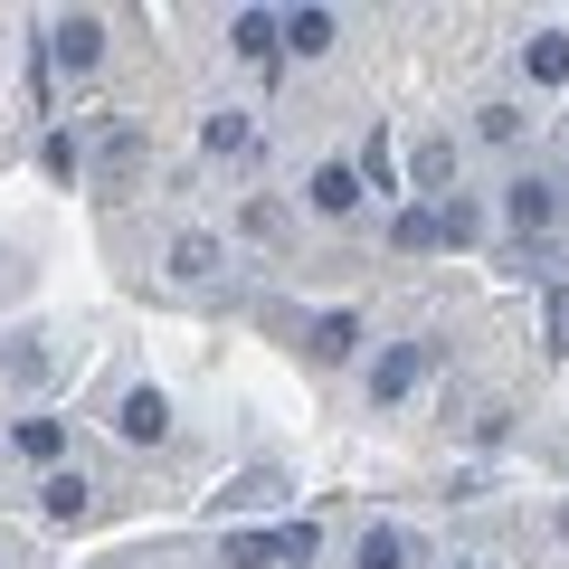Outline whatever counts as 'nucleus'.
Masks as SVG:
<instances>
[{
    "label": "nucleus",
    "instance_id": "1",
    "mask_svg": "<svg viewBox=\"0 0 569 569\" xmlns=\"http://www.w3.org/2000/svg\"><path fill=\"white\" fill-rule=\"evenodd\" d=\"M560 181H550V171H512L503 181V219L522 228V238H550V228H560Z\"/></svg>",
    "mask_w": 569,
    "mask_h": 569
},
{
    "label": "nucleus",
    "instance_id": "7",
    "mask_svg": "<svg viewBox=\"0 0 569 569\" xmlns=\"http://www.w3.org/2000/svg\"><path fill=\"white\" fill-rule=\"evenodd\" d=\"M228 48H238L247 67H276V58H284V39H276V10H238V20H228Z\"/></svg>",
    "mask_w": 569,
    "mask_h": 569
},
{
    "label": "nucleus",
    "instance_id": "6",
    "mask_svg": "<svg viewBox=\"0 0 569 569\" xmlns=\"http://www.w3.org/2000/svg\"><path fill=\"white\" fill-rule=\"evenodd\" d=\"M351 342H361V313H313V323H305V351H313L323 370H342Z\"/></svg>",
    "mask_w": 569,
    "mask_h": 569
},
{
    "label": "nucleus",
    "instance_id": "4",
    "mask_svg": "<svg viewBox=\"0 0 569 569\" xmlns=\"http://www.w3.org/2000/svg\"><path fill=\"white\" fill-rule=\"evenodd\" d=\"M418 380H427V342H389L380 361H370V399H380V408H399Z\"/></svg>",
    "mask_w": 569,
    "mask_h": 569
},
{
    "label": "nucleus",
    "instance_id": "5",
    "mask_svg": "<svg viewBox=\"0 0 569 569\" xmlns=\"http://www.w3.org/2000/svg\"><path fill=\"white\" fill-rule=\"evenodd\" d=\"M305 200H313V219H351V209H361V171L351 162H323L305 181Z\"/></svg>",
    "mask_w": 569,
    "mask_h": 569
},
{
    "label": "nucleus",
    "instance_id": "22",
    "mask_svg": "<svg viewBox=\"0 0 569 569\" xmlns=\"http://www.w3.org/2000/svg\"><path fill=\"white\" fill-rule=\"evenodd\" d=\"M39 162L58 171V181H77V162H86V152H77V133H48V142H39Z\"/></svg>",
    "mask_w": 569,
    "mask_h": 569
},
{
    "label": "nucleus",
    "instance_id": "19",
    "mask_svg": "<svg viewBox=\"0 0 569 569\" xmlns=\"http://www.w3.org/2000/svg\"><path fill=\"white\" fill-rule=\"evenodd\" d=\"M276 493H284V475H266V466H257V475H238V485H228L219 503H238V512H257V503H276Z\"/></svg>",
    "mask_w": 569,
    "mask_h": 569
},
{
    "label": "nucleus",
    "instance_id": "2",
    "mask_svg": "<svg viewBox=\"0 0 569 569\" xmlns=\"http://www.w3.org/2000/svg\"><path fill=\"white\" fill-rule=\"evenodd\" d=\"M48 67H58V77H96L104 67V20L96 10H67V20L48 29Z\"/></svg>",
    "mask_w": 569,
    "mask_h": 569
},
{
    "label": "nucleus",
    "instance_id": "3",
    "mask_svg": "<svg viewBox=\"0 0 569 569\" xmlns=\"http://www.w3.org/2000/svg\"><path fill=\"white\" fill-rule=\"evenodd\" d=\"M114 437H123V447H162V437H171V399L152 380H133L114 399Z\"/></svg>",
    "mask_w": 569,
    "mask_h": 569
},
{
    "label": "nucleus",
    "instance_id": "12",
    "mask_svg": "<svg viewBox=\"0 0 569 569\" xmlns=\"http://www.w3.org/2000/svg\"><path fill=\"white\" fill-rule=\"evenodd\" d=\"M10 447H20L29 466H58V456H67V427L58 418H20V427H10Z\"/></svg>",
    "mask_w": 569,
    "mask_h": 569
},
{
    "label": "nucleus",
    "instance_id": "21",
    "mask_svg": "<svg viewBox=\"0 0 569 569\" xmlns=\"http://www.w3.org/2000/svg\"><path fill=\"white\" fill-rule=\"evenodd\" d=\"M228 569H276V531H238L228 541Z\"/></svg>",
    "mask_w": 569,
    "mask_h": 569
},
{
    "label": "nucleus",
    "instance_id": "25",
    "mask_svg": "<svg viewBox=\"0 0 569 569\" xmlns=\"http://www.w3.org/2000/svg\"><path fill=\"white\" fill-rule=\"evenodd\" d=\"M560 541H569V512H560Z\"/></svg>",
    "mask_w": 569,
    "mask_h": 569
},
{
    "label": "nucleus",
    "instance_id": "16",
    "mask_svg": "<svg viewBox=\"0 0 569 569\" xmlns=\"http://www.w3.org/2000/svg\"><path fill=\"white\" fill-rule=\"evenodd\" d=\"M437 238H447V247H475V238H485V209H475V200H437Z\"/></svg>",
    "mask_w": 569,
    "mask_h": 569
},
{
    "label": "nucleus",
    "instance_id": "23",
    "mask_svg": "<svg viewBox=\"0 0 569 569\" xmlns=\"http://www.w3.org/2000/svg\"><path fill=\"white\" fill-rule=\"evenodd\" d=\"M447 171H456V142H427V152H418V190H437Z\"/></svg>",
    "mask_w": 569,
    "mask_h": 569
},
{
    "label": "nucleus",
    "instance_id": "18",
    "mask_svg": "<svg viewBox=\"0 0 569 569\" xmlns=\"http://www.w3.org/2000/svg\"><path fill=\"white\" fill-rule=\"evenodd\" d=\"M313 550H323V522H284V531H276V560H284V569H305Z\"/></svg>",
    "mask_w": 569,
    "mask_h": 569
},
{
    "label": "nucleus",
    "instance_id": "11",
    "mask_svg": "<svg viewBox=\"0 0 569 569\" xmlns=\"http://www.w3.org/2000/svg\"><path fill=\"white\" fill-rule=\"evenodd\" d=\"M219 257H228V247L209 238V228H190V238H171V276H181V284H209V276H219Z\"/></svg>",
    "mask_w": 569,
    "mask_h": 569
},
{
    "label": "nucleus",
    "instance_id": "17",
    "mask_svg": "<svg viewBox=\"0 0 569 569\" xmlns=\"http://www.w3.org/2000/svg\"><path fill=\"white\" fill-rule=\"evenodd\" d=\"M96 162H104V171H114V181H123V171L142 162V133H133V123H104V142H96Z\"/></svg>",
    "mask_w": 569,
    "mask_h": 569
},
{
    "label": "nucleus",
    "instance_id": "24",
    "mask_svg": "<svg viewBox=\"0 0 569 569\" xmlns=\"http://www.w3.org/2000/svg\"><path fill=\"white\" fill-rule=\"evenodd\" d=\"M550 351H569V295H550Z\"/></svg>",
    "mask_w": 569,
    "mask_h": 569
},
{
    "label": "nucleus",
    "instance_id": "26",
    "mask_svg": "<svg viewBox=\"0 0 569 569\" xmlns=\"http://www.w3.org/2000/svg\"><path fill=\"white\" fill-rule=\"evenodd\" d=\"M456 569H475V560H456Z\"/></svg>",
    "mask_w": 569,
    "mask_h": 569
},
{
    "label": "nucleus",
    "instance_id": "14",
    "mask_svg": "<svg viewBox=\"0 0 569 569\" xmlns=\"http://www.w3.org/2000/svg\"><path fill=\"white\" fill-rule=\"evenodd\" d=\"M86 493H96V485H86L77 466H58V475L39 485V503H48V522H77V512H86Z\"/></svg>",
    "mask_w": 569,
    "mask_h": 569
},
{
    "label": "nucleus",
    "instance_id": "8",
    "mask_svg": "<svg viewBox=\"0 0 569 569\" xmlns=\"http://www.w3.org/2000/svg\"><path fill=\"white\" fill-rule=\"evenodd\" d=\"M408 560H418V541H408L399 522H370L361 541H351V569H408Z\"/></svg>",
    "mask_w": 569,
    "mask_h": 569
},
{
    "label": "nucleus",
    "instance_id": "13",
    "mask_svg": "<svg viewBox=\"0 0 569 569\" xmlns=\"http://www.w3.org/2000/svg\"><path fill=\"white\" fill-rule=\"evenodd\" d=\"M389 247H408V257H418V247H447L437 238V200H408L399 219H389Z\"/></svg>",
    "mask_w": 569,
    "mask_h": 569
},
{
    "label": "nucleus",
    "instance_id": "20",
    "mask_svg": "<svg viewBox=\"0 0 569 569\" xmlns=\"http://www.w3.org/2000/svg\"><path fill=\"white\" fill-rule=\"evenodd\" d=\"M475 133L485 142H522V104H475Z\"/></svg>",
    "mask_w": 569,
    "mask_h": 569
},
{
    "label": "nucleus",
    "instance_id": "9",
    "mask_svg": "<svg viewBox=\"0 0 569 569\" xmlns=\"http://www.w3.org/2000/svg\"><path fill=\"white\" fill-rule=\"evenodd\" d=\"M276 39H284V58H323L332 48V10H276Z\"/></svg>",
    "mask_w": 569,
    "mask_h": 569
},
{
    "label": "nucleus",
    "instance_id": "10",
    "mask_svg": "<svg viewBox=\"0 0 569 569\" xmlns=\"http://www.w3.org/2000/svg\"><path fill=\"white\" fill-rule=\"evenodd\" d=\"M522 77L531 86H569V39H560V29H531V39H522Z\"/></svg>",
    "mask_w": 569,
    "mask_h": 569
},
{
    "label": "nucleus",
    "instance_id": "15",
    "mask_svg": "<svg viewBox=\"0 0 569 569\" xmlns=\"http://www.w3.org/2000/svg\"><path fill=\"white\" fill-rule=\"evenodd\" d=\"M200 142H209V152L228 162V152H247V142H257V123H247L238 104H228V114H209V123H200Z\"/></svg>",
    "mask_w": 569,
    "mask_h": 569
}]
</instances>
